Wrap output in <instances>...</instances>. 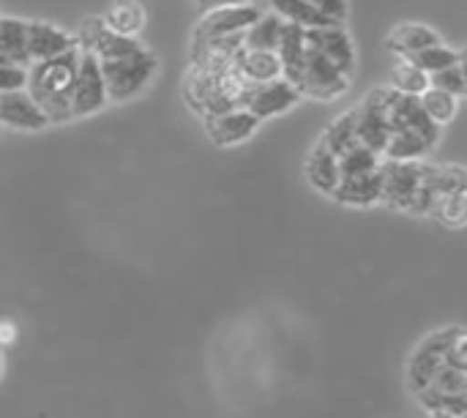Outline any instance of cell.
Instances as JSON below:
<instances>
[{
	"instance_id": "cell-1",
	"label": "cell",
	"mask_w": 467,
	"mask_h": 418,
	"mask_svg": "<svg viewBox=\"0 0 467 418\" xmlns=\"http://www.w3.org/2000/svg\"><path fill=\"white\" fill-rule=\"evenodd\" d=\"M246 77L233 63H189L181 85V96L186 107L205 118L241 107V96L246 90Z\"/></svg>"
},
{
	"instance_id": "cell-2",
	"label": "cell",
	"mask_w": 467,
	"mask_h": 418,
	"mask_svg": "<svg viewBox=\"0 0 467 418\" xmlns=\"http://www.w3.org/2000/svg\"><path fill=\"white\" fill-rule=\"evenodd\" d=\"M77 68H79V47L52 60L30 63L27 68V90L52 123L74 120L71 93L77 82Z\"/></svg>"
},
{
	"instance_id": "cell-3",
	"label": "cell",
	"mask_w": 467,
	"mask_h": 418,
	"mask_svg": "<svg viewBox=\"0 0 467 418\" xmlns=\"http://www.w3.org/2000/svg\"><path fill=\"white\" fill-rule=\"evenodd\" d=\"M156 71H159V57L145 47L129 57L101 60V74L107 82V99L115 104H123V101L140 96L150 85Z\"/></svg>"
},
{
	"instance_id": "cell-4",
	"label": "cell",
	"mask_w": 467,
	"mask_h": 418,
	"mask_svg": "<svg viewBox=\"0 0 467 418\" xmlns=\"http://www.w3.org/2000/svg\"><path fill=\"white\" fill-rule=\"evenodd\" d=\"M350 88H353V77L342 74L326 55H320L317 49L306 44V57H304V68L298 77L301 96H309L317 101H334L345 96Z\"/></svg>"
},
{
	"instance_id": "cell-5",
	"label": "cell",
	"mask_w": 467,
	"mask_h": 418,
	"mask_svg": "<svg viewBox=\"0 0 467 418\" xmlns=\"http://www.w3.org/2000/svg\"><path fill=\"white\" fill-rule=\"evenodd\" d=\"M77 47L82 52H93L99 60H118V57H129L134 52L142 49L140 38L137 36H123L118 30H112L101 14L96 16H88L79 22L77 27Z\"/></svg>"
},
{
	"instance_id": "cell-6",
	"label": "cell",
	"mask_w": 467,
	"mask_h": 418,
	"mask_svg": "<svg viewBox=\"0 0 467 418\" xmlns=\"http://www.w3.org/2000/svg\"><path fill=\"white\" fill-rule=\"evenodd\" d=\"M427 170L430 162H383V194H380V205L394 208V211H405L410 208L416 192L424 186L427 181Z\"/></svg>"
},
{
	"instance_id": "cell-7",
	"label": "cell",
	"mask_w": 467,
	"mask_h": 418,
	"mask_svg": "<svg viewBox=\"0 0 467 418\" xmlns=\"http://www.w3.org/2000/svg\"><path fill=\"white\" fill-rule=\"evenodd\" d=\"M107 82L101 74V60L93 52L79 49V68H77V82L71 93V115L77 118H90L107 107Z\"/></svg>"
},
{
	"instance_id": "cell-8",
	"label": "cell",
	"mask_w": 467,
	"mask_h": 418,
	"mask_svg": "<svg viewBox=\"0 0 467 418\" xmlns=\"http://www.w3.org/2000/svg\"><path fill=\"white\" fill-rule=\"evenodd\" d=\"M301 99L304 96L293 82H287L285 77H276L271 82H249L241 96V107H246L260 120H268V118L290 112Z\"/></svg>"
},
{
	"instance_id": "cell-9",
	"label": "cell",
	"mask_w": 467,
	"mask_h": 418,
	"mask_svg": "<svg viewBox=\"0 0 467 418\" xmlns=\"http://www.w3.org/2000/svg\"><path fill=\"white\" fill-rule=\"evenodd\" d=\"M263 16L260 3H244V5H213L208 8L200 22L194 25L192 41H205L216 36H233L249 30Z\"/></svg>"
},
{
	"instance_id": "cell-10",
	"label": "cell",
	"mask_w": 467,
	"mask_h": 418,
	"mask_svg": "<svg viewBox=\"0 0 467 418\" xmlns=\"http://www.w3.org/2000/svg\"><path fill=\"white\" fill-rule=\"evenodd\" d=\"M306 44L326 55L342 74L356 77L358 71V49L353 36L345 25H326V27H306Z\"/></svg>"
},
{
	"instance_id": "cell-11",
	"label": "cell",
	"mask_w": 467,
	"mask_h": 418,
	"mask_svg": "<svg viewBox=\"0 0 467 418\" xmlns=\"http://www.w3.org/2000/svg\"><path fill=\"white\" fill-rule=\"evenodd\" d=\"M200 120H202V129H205L208 140L213 145H219V148H233V145H241V142L252 140L254 131L263 123L246 107H235V110H227V112H219V115H205Z\"/></svg>"
},
{
	"instance_id": "cell-12",
	"label": "cell",
	"mask_w": 467,
	"mask_h": 418,
	"mask_svg": "<svg viewBox=\"0 0 467 418\" xmlns=\"http://www.w3.org/2000/svg\"><path fill=\"white\" fill-rule=\"evenodd\" d=\"M380 194H383V164L342 172L331 200L350 208H375L380 205Z\"/></svg>"
},
{
	"instance_id": "cell-13",
	"label": "cell",
	"mask_w": 467,
	"mask_h": 418,
	"mask_svg": "<svg viewBox=\"0 0 467 418\" xmlns=\"http://www.w3.org/2000/svg\"><path fill=\"white\" fill-rule=\"evenodd\" d=\"M449 364V331H435L430 334L419 348L416 353L410 356V364H408V381L413 386L416 394H421L432 381L435 375Z\"/></svg>"
},
{
	"instance_id": "cell-14",
	"label": "cell",
	"mask_w": 467,
	"mask_h": 418,
	"mask_svg": "<svg viewBox=\"0 0 467 418\" xmlns=\"http://www.w3.org/2000/svg\"><path fill=\"white\" fill-rule=\"evenodd\" d=\"M52 120L38 107V101L30 96L27 88L5 90L0 93V126L16 129V131H44Z\"/></svg>"
},
{
	"instance_id": "cell-15",
	"label": "cell",
	"mask_w": 467,
	"mask_h": 418,
	"mask_svg": "<svg viewBox=\"0 0 467 418\" xmlns=\"http://www.w3.org/2000/svg\"><path fill=\"white\" fill-rule=\"evenodd\" d=\"M68 49H77V36L66 33L63 27L44 22V19H33L27 22V55L30 63H41V60H52Z\"/></svg>"
},
{
	"instance_id": "cell-16",
	"label": "cell",
	"mask_w": 467,
	"mask_h": 418,
	"mask_svg": "<svg viewBox=\"0 0 467 418\" xmlns=\"http://www.w3.org/2000/svg\"><path fill=\"white\" fill-rule=\"evenodd\" d=\"M304 175H306V181L312 183L315 192H320V194H326V197H334V192H337V186H339V178H342L339 156L317 140V142L312 145V151L306 153Z\"/></svg>"
},
{
	"instance_id": "cell-17",
	"label": "cell",
	"mask_w": 467,
	"mask_h": 418,
	"mask_svg": "<svg viewBox=\"0 0 467 418\" xmlns=\"http://www.w3.org/2000/svg\"><path fill=\"white\" fill-rule=\"evenodd\" d=\"M441 33L424 22H402L397 25L389 36H386V49L394 55V57H410L432 44H441Z\"/></svg>"
},
{
	"instance_id": "cell-18",
	"label": "cell",
	"mask_w": 467,
	"mask_h": 418,
	"mask_svg": "<svg viewBox=\"0 0 467 418\" xmlns=\"http://www.w3.org/2000/svg\"><path fill=\"white\" fill-rule=\"evenodd\" d=\"M235 66L246 77V82H271V79L282 77V60L271 49L241 47L235 55Z\"/></svg>"
},
{
	"instance_id": "cell-19",
	"label": "cell",
	"mask_w": 467,
	"mask_h": 418,
	"mask_svg": "<svg viewBox=\"0 0 467 418\" xmlns=\"http://www.w3.org/2000/svg\"><path fill=\"white\" fill-rule=\"evenodd\" d=\"M104 22L123 33V36H137L142 33L145 22H148V14H145V5L140 0H112L107 8H104Z\"/></svg>"
},
{
	"instance_id": "cell-20",
	"label": "cell",
	"mask_w": 467,
	"mask_h": 418,
	"mask_svg": "<svg viewBox=\"0 0 467 418\" xmlns=\"http://www.w3.org/2000/svg\"><path fill=\"white\" fill-rule=\"evenodd\" d=\"M419 101H421L424 112L430 115V120L438 123L441 129L451 126L454 118L460 115V96H454V93H449V90H443V88L430 85V88L419 96Z\"/></svg>"
},
{
	"instance_id": "cell-21",
	"label": "cell",
	"mask_w": 467,
	"mask_h": 418,
	"mask_svg": "<svg viewBox=\"0 0 467 418\" xmlns=\"http://www.w3.org/2000/svg\"><path fill=\"white\" fill-rule=\"evenodd\" d=\"M0 49L16 63L30 68L27 55V22L16 16H0Z\"/></svg>"
},
{
	"instance_id": "cell-22",
	"label": "cell",
	"mask_w": 467,
	"mask_h": 418,
	"mask_svg": "<svg viewBox=\"0 0 467 418\" xmlns=\"http://www.w3.org/2000/svg\"><path fill=\"white\" fill-rule=\"evenodd\" d=\"M265 5H268V11H274L285 22H293V25H301V27H326V25H334L309 0H265Z\"/></svg>"
},
{
	"instance_id": "cell-23",
	"label": "cell",
	"mask_w": 467,
	"mask_h": 418,
	"mask_svg": "<svg viewBox=\"0 0 467 418\" xmlns=\"http://www.w3.org/2000/svg\"><path fill=\"white\" fill-rule=\"evenodd\" d=\"M282 30H285V19L276 16L274 11H263V16L244 33V47L276 52L282 41Z\"/></svg>"
},
{
	"instance_id": "cell-24",
	"label": "cell",
	"mask_w": 467,
	"mask_h": 418,
	"mask_svg": "<svg viewBox=\"0 0 467 418\" xmlns=\"http://www.w3.org/2000/svg\"><path fill=\"white\" fill-rule=\"evenodd\" d=\"M430 74L424 68H419L410 57H394L391 66V88L410 93V96H421L430 88Z\"/></svg>"
},
{
	"instance_id": "cell-25",
	"label": "cell",
	"mask_w": 467,
	"mask_h": 418,
	"mask_svg": "<svg viewBox=\"0 0 467 418\" xmlns=\"http://www.w3.org/2000/svg\"><path fill=\"white\" fill-rule=\"evenodd\" d=\"M320 142L326 148H331L337 156H342L348 148H353L358 142V134H356V115H353V107L348 112H342L339 118H334L326 131L320 134Z\"/></svg>"
},
{
	"instance_id": "cell-26",
	"label": "cell",
	"mask_w": 467,
	"mask_h": 418,
	"mask_svg": "<svg viewBox=\"0 0 467 418\" xmlns=\"http://www.w3.org/2000/svg\"><path fill=\"white\" fill-rule=\"evenodd\" d=\"M432 219L446 230H465L467 227V194H441Z\"/></svg>"
},
{
	"instance_id": "cell-27",
	"label": "cell",
	"mask_w": 467,
	"mask_h": 418,
	"mask_svg": "<svg viewBox=\"0 0 467 418\" xmlns=\"http://www.w3.org/2000/svg\"><path fill=\"white\" fill-rule=\"evenodd\" d=\"M430 181L438 189V194H467V167L462 164L430 162Z\"/></svg>"
},
{
	"instance_id": "cell-28",
	"label": "cell",
	"mask_w": 467,
	"mask_h": 418,
	"mask_svg": "<svg viewBox=\"0 0 467 418\" xmlns=\"http://www.w3.org/2000/svg\"><path fill=\"white\" fill-rule=\"evenodd\" d=\"M410 60H413L419 68H424L427 74H438V71H443V68H449V66H454V63L460 60V49H451V47H446V44L441 41V44H432V47H427V49L410 55Z\"/></svg>"
},
{
	"instance_id": "cell-29",
	"label": "cell",
	"mask_w": 467,
	"mask_h": 418,
	"mask_svg": "<svg viewBox=\"0 0 467 418\" xmlns=\"http://www.w3.org/2000/svg\"><path fill=\"white\" fill-rule=\"evenodd\" d=\"M430 82H432L435 88H443V90H449V93L460 96V99L467 96V82H465L462 68H460V60H457L454 66H449V68L438 71V74H430Z\"/></svg>"
},
{
	"instance_id": "cell-30",
	"label": "cell",
	"mask_w": 467,
	"mask_h": 418,
	"mask_svg": "<svg viewBox=\"0 0 467 418\" xmlns=\"http://www.w3.org/2000/svg\"><path fill=\"white\" fill-rule=\"evenodd\" d=\"M449 331V364L467 372V329L451 326Z\"/></svg>"
},
{
	"instance_id": "cell-31",
	"label": "cell",
	"mask_w": 467,
	"mask_h": 418,
	"mask_svg": "<svg viewBox=\"0 0 467 418\" xmlns=\"http://www.w3.org/2000/svg\"><path fill=\"white\" fill-rule=\"evenodd\" d=\"M328 22L334 25H345L350 16V3L348 0H309Z\"/></svg>"
},
{
	"instance_id": "cell-32",
	"label": "cell",
	"mask_w": 467,
	"mask_h": 418,
	"mask_svg": "<svg viewBox=\"0 0 467 418\" xmlns=\"http://www.w3.org/2000/svg\"><path fill=\"white\" fill-rule=\"evenodd\" d=\"M27 88V66H0V93Z\"/></svg>"
},
{
	"instance_id": "cell-33",
	"label": "cell",
	"mask_w": 467,
	"mask_h": 418,
	"mask_svg": "<svg viewBox=\"0 0 467 418\" xmlns=\"http://www.w3.org/2000/svg\"><path fill=\"white\" fill-rule=\"evenodd\" d=\"M14 337H16L14 323H0V342H11Z\"/></svg>"
},
{
	"instance_id": "cell-34",
	"label": "cell",
	"mask_w": 467,
	"mask_h": 418,
	"mask_svg": "<svg viewBox=\"0 0 467 418\" xmlns=\"http://www.w3.org/2000/svg\"><path fill=\"white\" fill-rule=\"evenodd\" d=\"M244 3H263V0H216L213 5H244Z\"/></svg>"
},
{
	"instance_id": "cell-35",
	"label": "cell",
	"mask_w": 467,
	"mask_h": 418,
	"mask_svg": "<svg viewBox=\"0 0 467 418\" xmlns=\"http://www.w3.org/2000/svg\"><path fill=\"white\" fill-rule=\"evenodd\" d=\"M430 416L432 418H460V413H454V411H430Z\"/></svg>"
},
{
	"instance_id": "cell-36",
	"label": "cell",
	"mask_w": 467,
	"mask_h": 418,
	"mask_svg": "<svg viewBox=\"0 0 467 418\" xmlns=\"http://www.w3.org/2000/svg\"><path fill=\"white\" fill-rule=\"evenodd\" d=\"M213 3H216V0H197V5H200L202 11H208V8H211Z\"/></svg>"
},
{
	"instance_id": "cell-37",
	"label": "cell",
	"mask_w": 467,
	"mask_h": 418,
	"mask_svg": "<svg viewBox=\"0 0 467 418\" xmlns=\"http://www.w3.org/2000/svg\"><path fill=\"white\" fill-rule=\"evenodd\" d=\"M0 378H3V356H0Z\"/></svg>"
}]
</instances>
